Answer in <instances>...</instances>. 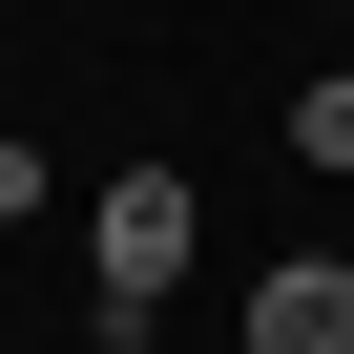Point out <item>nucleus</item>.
<instances>
[{
  "label": "nucleus",
  "instance_id": "nucleus-1",
  "mask_svg": "<svg viewBox=\"0 0 354 354\" xmlns=\"http://www.w3.org/2000/svg\"><path fill=\"white\" fill-rule=\"evenodd\" d=\"M84 271H104V333H146L188 292V167H104L84 188Z\"/></svg>",
  "mask_w": 354,
  "mask_h": 354
},
{
  "label": "nucleus",
  "instance_id": "nucleus-2",
  "mask_svg": "<svg viewBox=\"0 0 354 354\" xmlns=\"http://www.w3.org/2000/svg\"><path fill=\"white\" fill-rule=\"evenodd\" d=\"M250 354H354V271H333V250L250 271Z\"/></svg>",
  "mask_w": 354,
  "mask_h": 354
},
{
  "label": "nucleus",
  "instance_id": "nucleus-3",
  "mask_svg": "<svg viewBox=\"0 0 354 354\" xmlns=\"http://www.w3.org/2000/svg\"><path fill=\"white\" fill-rule=\"evenodd\" d=\"M292 146H313V167H354V63H333V84L292 104Z\"/></svg>",
  "mask_w": 354,
  "mask_h": 354
},
{
  "label": "nucleus",
  "instance_id": "nucleus-4",
  "mask_svg": "<svg viewBox=\"0 0 354 354\" xmlns=\"http://www.w3.org/2000/svg\"><path fill=\"white\" fill-rule=\"evenodd\" d=\"M230 354H250V333H230Z\"/></svg>",
  "mask_w": 354,
  "mask_h": 354
}]
</instances>
